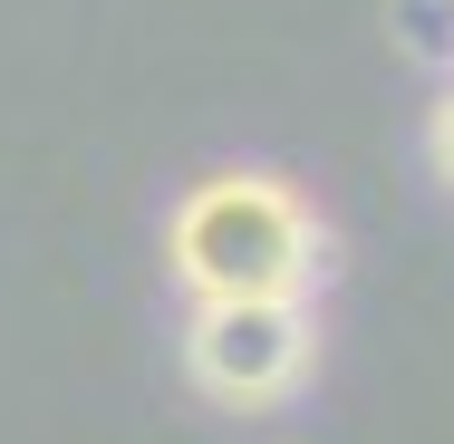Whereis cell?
<instances>
[{
    "label": "cell",
    "mask_w": 454,
    "mask_h": 444,
    "mask_svg": "<svg viewBox=\"0 0 454 444\" xmlns=\"http://www.w3.org/2000/svg\"><path fill=\"white\" fill-rule=\"evenodd\" d=\"M165 261L193 300H309L329 280V222L280 175H203L165 222Z\"/></svg>",
    "instance_id": "1"
},
{
    "label": "cell",
    "mask_w": 454,
    "mask_h": 444,
    "mask_svg": "<svg viewBox=\"0 0 454 444\" xmlns=\"http://www.w3.org/2000/svg\"><path fill=\"white\" fill-rule=\"evenodd\" d=\"M319 367V309L309 300H193L184 309V377L252 416V406H290Z\"/></svg>",
    "instance_id": "2"
},
{
    "label": "cell",
    "mask_w": 454,
    "mask_h": 444,
    "mask_svg": "<svg viewBox=\"0 0 454 444\" xmlns=\"http://www.w3.org/2000/svg\"><path fill=\"white\" fill-rule=\"evenodd\" d=\"M387 29H396V49H406V58L454 68V0H387Z\"/></svg>",
    "instance_id": "3"
},
{
    "label": "cell",
    "mask_w": 454,
    "mask_h": 444,
    "mask_svg": "<svg viewBox=\"0 0 454 444\" xmlns=\"http://www.w3.org/2000/svg\"><path fill=\"white\" fill-rule=\"evenodd\" d=\"M426 165H435V175L454 183V88L435 97V116H426Z\"/></svg>",
    "instance_id": "4"
}]
</instances>
